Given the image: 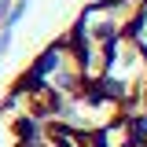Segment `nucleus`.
Masks as SVG:
<instances>
[{
  "instance_id": "1",
  "label": "nucleus",
  "mask_w": 147,
  "mask_h": 147,
  "mask_svg": "<svg viewBox=\"0 0 147 147\" xmlns=\"http://www.w3.org/2000/svg\"><path fill=\"white\" fill-rule=\"evenodd\" d=\"M0 147H147V0H30L0 63Z\"/></svg>"
},
{
  "instance_id": "2",
  "label": "nucleus",
  "mask_w": 147,
  "mask_h": 147,
  "mask_svg": "<svg viewBox=\"0 0 147 147\" xmlns=\"http://www.w3.org/2000/svg\"><path fill=\"white\" fill-rule=\"evenodd\" d=\"M0 11H4V0H0Z\"/></svg>"
}]
</instances>
